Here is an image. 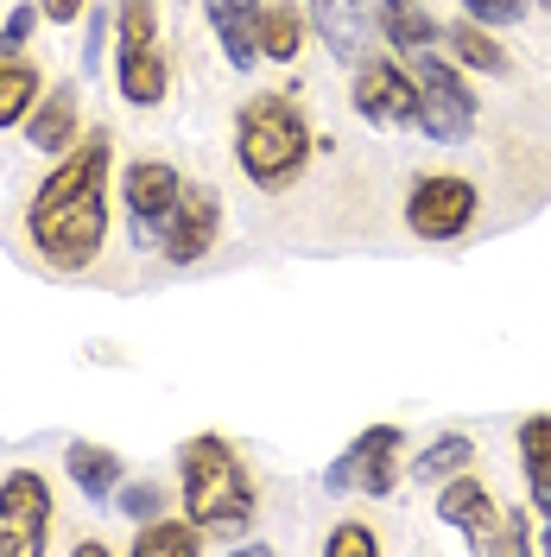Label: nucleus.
Segmentation results:
<instances>
[{
  "mask_svg": "<svg viewBox=\"0 0 551 557\" xmlns=\"http://www.w3.org/2000/svg\"><path fill=\"white\" fill-rule=\"evenodd\" d=\"M235 152H242V172L254 184H285L310 152L305 114L285 96H254L242 108V121H235Z\"/></svg>",
  "mask_w": 551,
  "mask_h": 557,
  "instance_id": "2",
  "label": "nucleus"
},
{
  "mask_svg": "<svg viewBox=\"0 0 551 557\" xmlns=\"http://www.w3.org/2000/svg\"><path fill=\"white\" fill-rule=\"evenodd\" d=\"M375 26L387 33V45H400V51H425V45L438 38L431 13H425V7H413V0H380V7H375Z\"/></svg>",
  "mask_w": 551,
  "mask_h": 557,
  "instance_id": "16",
  "label": "nucleus"
},
{
  "mask_svg": "<svg viewBox=\"0 0 551 557\" xmlns=\"http://www.w3.org/2000/svg\"><path fill=\"white\" fill-rule=\"evenodd\" d=\"M159 500H166V494H159L152 482H134V487H121V513H134L139 525H146L152 513H159Z\"/></svg>",
  "mask_w": 551,
  "mask_h": 557,
  "instance_id": "26",
  "label": "nucleus"
},
{
  "mask_svg": "<svg viewBox=\"0 0 551 557\" xmlns=\"http://www.w3.org/2000/svg\"><path fill=\"white\" fill-rule=\"evenodd\" d=\"M519 462H526L539 513H551V418H526L519 424Z\"/></svg>",
  "mask_w": 551,
  "mask_h": 557,
  "instance_id": "18",
  "label": "nucleus"
},
{
  "mask_svg": "<svg viewBox=\"0 0 551 557\" xmlns=\"http://www.w3.org/2000/svg\"><path fill=\"white\" fill-rule=\"evenodd\" d=\"M323 552H330V557H375L380 545H375V532H368V525H336Z\"/></svg>",
  "mask_w": 551,
  "mask_h": 557,
  "instance_id": "25",
  "label": "nucleus"
},
{
  "mask_svg": "<svg viewBox=\"0 0 551 557\" xmlns=\"http://www.w3.org/2000/svg\"><path fill=\"white\" fill-rule=\"evenodd\" d=\"M184 513L197 525H242L254 513V482L222 437L184 444Z\"/></svg>",
  "mask_w": 551,
  "mask_h": 557,
  "instance_id": "3",
  "label": "nucleus"
},
{
  "mask_svg": "<svg viewBox=\"0 0 551 557\" xmlns=\"http://www.w3.org/2000/svg\"><path fill=\"white\" fill-rule=\"evenodd\" d=\"M418 242H456L469 222H476V184L469 177H425L406 203Z\"/></svg>",
  "mask_w": 551,
  "mask_h": 557,
  "instance_id": "6",
  "label": "nucleus"
},
{
  "mask_svg": "<svg viewBox=\"0 0 551 557\" xmlns=\"http://www.w3.org/2000/svg\"><path fill=\"white\" fill-rule=\"evenodd\" d=\"M26 139L38 152H70V139H76V89H51L45 108L26 114Z\"/></svg>",
  "mask_w": 551,
  "mask_h": 557,
  "instance_id": "14",
  "label": "nucleus"
},
{
  "mask_svg": "<svg viewBox=\"0 0 551 557\" xmlns=\"http://www.w3.org/2000/svg\"><path fill=\"white\" fill-rule=\"evenodd\" d=\"M38 108V70L20 64L13 51H0V127H20Z\"/></svg>",
  "mask_w": 551,
  "mask_h": 557,
  "instance_id": "19",
  "label": "nucleus"
},
{
  "mask_svg": "<svg viewBox=\"0 0 551 557\" xmlns=\"http://www.w3.org/2000/svg\"><path fill=\"white\" fill-rule=\"evenodd\" d=\"M121 96L134 108H152L166 96V58L152 45H121Z\"/></svg>",
  "mask_w": 551,
  "mask_h": 557,
  "instance_id": "15",
  "label": "nucleus"
},
{
  "mask_svg": "<svg viewBox=\"0 0 551 557\" xmlns=\"http://www.w3.org/2000/svg\"><path fill=\"white\" fill-rule=\"evenodd\" d=\"M152 26H159L152 0H121V45H152Z\"/></svg>",
  "mask_w": 551,
  "mask_h": 557,
  "instance_id": "24",
  "label": "nucleus"
},
{
  "mask_svg": "<svg viewBox=\"0 0 551 557\" xmlns=\"http://www.w3.org/2000/svg\"><path fill=\"white\" fill-rule=\"evenodd\" d=\"M216 228H222V197L209 184H191L172 209V228H166V260L172 267H197L216 247Z\"/></svg>",
  "mask_w": 551,
  "mask_h": 557,
  "instance_id": "7",
  "label": "nucleus"
},
{
  "mask_svg": "<svg viewBox=\"0 0 551 557\" xmlns=\"http://www.w3.org/2000/svg\"><path fill=\"white\" fill-rule=\"evenodd\" d=\"M355 108H362L375 127H393V121H400V127L413 121L418 127V83L400 64H387V58H380V64H362V76H355Z\"/></svg>",
  "mask_w": 551,
  "mask_h": 557,
  "instance_id": "9",
  "label": "nucleus"
},
{
  "mask_svg": "<svg viewBox=\"0 0 551 557\" xmlns=\"http://www.w3.org/2000/svg\"><path fill=\"white\" fill-rule=\"evenodd\" d=\"M51 539V487L33 469L0 482V557H38Z\"/></svg>",
  "mask_w": 551,
  "mask_h": 557,
  "instance_id": "4",
  "label": "nucleus"
},
{
  "mask_svg": "<svg viewBox=\"0 0 551 557\" xmlns=\"http://www.w3.org/2000/svg\"><path fill=\"white\" fill-rule=\"evenodd\" d=\"M209 26H216V38H222V51H229V64H254L260 58V38H254V0H204Z\"/></svg>",
  "mask_w": 551,
  "mask_h": 557,
  "instance_id": "13",
  "label": "nucleus"
},
{
  "mask_svg": "<svg viewBox=\"0 0 551 557\" xmlns=\"http://www.w3.org/2000/svg\"><path fill=\"white\" fill-rule=\"evenodd\" d=\"M33 13H38V7H20V13L7 20V38H0V51H20V38L33 33Z\"/></svg>",
  "mask_w": 551,
  "mask_h": 557,
  "instance_id": "28",
  "label": "nucleus"
},
{
  "mask_svg": "<svg viewBox=\"0 0 551 557\" xmlns=\"http://www.w3.org/2000/svg\"><path fill=\"white\" fill-rule=\"evenodd\" d=\"M450 51H456L463 64H476V70H501L507 64V51H501L482 26H450Z\"/></svg>",
  "mask_w": 551,
  "mask_h": 557,
  "instance_id": "22",
  "label": "nucleus"
},
{
  "mask_svg": "<svg viewBox=\"0 0 551 557\" xmlns=\"http://www.w3.org/2000/svg\"><path fill=\"white\" fill-rule=\"evenodd\" d=\"M546 7H551V0H546Z\"/></svg>",
  "mask_w": 551,
  "mask_h": 557,
  "instance_id": "30",
  "label": "nucleus"
},
{
  "mask_svg": "<svg viewBox=\"0 0 551 557\" xmlns=\"http://www.w3.org/2000/svg\"><path fill=\"white\" fill-rule=\"evenodd\" d=\"M177 197H184V184H177L172 165L139 159L134 172H127V209H134V235H139V242H166Z\"/></svg>",
  "mask_w": 551,
  "mask_h": 557,
  "instance_id": "8",
  "label": "nucleus"
},
{
  "mask_svg": "<svg viewBox=\"0 0 551 557\" xmlns=\"http://www.w3.org/2000/svg\"><path fill=\"white\" fill-rule=\"evenodd\" d=\"M418 127L431 139H469L476 127V102H469V89H463V76L438 58H425L418 64Z\"/></svg>",
  "mask_w": 551,
  "mask_h": 557,
  "instance_id": "5",
  "label": "nucleus"
},
{
  "mask_svg": "<svg viewBox=\"0 0 551 557\" xmlns=\"http://www.w3.org/2000/svg\"><path fill=\"white\" fill-rule=\"evenodd\" d=\"M70 482L83 487L89 500H102V494H114L121 487V456L102 450V444H70Z\"/></svg>",
  "mask_w": 551,
  "mask_h": 557,
  "instance_id": "17",
  "label": "nucleus"
},
{
  "mask_svg": "<svg viewBox=\"0 0 551 557\" xmlns=\"http://www.w3.org/2000/svg\"><path fill=\"white\" fill-rule=\"evenodd\" d=\"M438 513H444V525H456V532H469V539H482V545H494V532H501V507L488 500L482 482H450L444 500H438Z\"/></svg>",
  "mask_w": 551,
  "mask_h": 557,
  "instance_id": "11",
  "label": "nucleus"
},
{
  "mask_svg": "<svg viewBox=\"0 0 551 557\" xmlns=\"http://www.w3.org/2000/svg\"><path fill=\"white\" fill-rule=\"evenodd\" d=\"M400 482V431L393 424H375L348 444L343 469L330 475V487H362V494H387Z\"/></svg>",
  "mask_w": 551,
  "mask_h": 557,
  "instance_id": "10",
  "label": "nucleus"
},
{
  "mask_svg": "<svg viewBox=\"0 0 551 557\" xmlns=\"http://www.w3.org/2000/svg\"><path fill=\"white\" fill-rule=\"evenodd\" d=\"M197 552V520H146L134 539V557H191Z\"/></svg>",
  "mask_w": 551,
  "mask_h": 557,
  "instance_id": "21",
  "label": "nucleus"
},
{
  "mask_svg": "<svg viewBox=\"0 0 551 557\" xmlns=\"http://www.w3.org/2000/svg\"><path fill=\"white\" fill-rule=\"evenodd\" d=\"M469 456H476V450H469V437H444V444H431V450L418 456L413 469L425 475V482H444V475H456Z\"/></svg>",
  "mask_w": 551,
  "mask_h": 557,
  "instance_id": "23",
  "label": "nucleus"
},
{
  "mask_svg": "<svg viewBox=\"0 0 551 557\" xmlns=\"http://www.w3.org/2000/svg\"><path fill=\"white\" fill-rule=\"evenodd\" d=\"M83 7H89V0H38V13H45L51 26H70V20H76Z\"/></svg>",
  "mask_w": 551,
  "mask_h": 557,
  "instance_id": "29",
  "label": "nucleus"
},
{
  "mask_svg": "<svg viewBox=\"0 0 551 557\" xmlns=\"http://www.w3.org/2000/svg\"><path fill=\"white\" fill-rule=\"evenodd\" d=\"M26 235H33L38 260L58 273L96 267L108 242V134L70 146V159L38 184L33 209H26Z\"/></svg>",
  "mask_w": 551,
  "mask_h": 557,
  "instance_id": "1",
  "label": "nucleus"
},
{
  "mask_svg": "<svg viewBox=\"0 0 551 557\" xmlns=\"http://www.w3.org/2000/svg\"><path fill=\"white\" fill-rule=\"evenodd\" d=\"M254 38H260V58H298V45H305V20L292 13V7H260L254 13Z\"/></svg>",
  "mask_w": 551,
  "mask_h": 557,
  "instance_id": "20",
  "label": "nucleus"
},
{
  "mask_svg": "<svg viewBox=\"0 0 551 557\" xmlns=\"http://www.w3.org/2000/svg\"><path fill=\"white\" fill-rule=\"evenodd\" d=\"M310 26L323 33V45L336 51V58H362V45H368V13H362V0H310Z\"/></svg>",
  "mask_w": 551,
  "mask_h": 557,
  "instance_id": "12",
  "label": "nucleus"
},
{
  "mask_svg": "<svg viewBox=\"0 0 551 557\" xmlns=\"http://www.w3.org/2000/svg\"><path fill=\"white\" fill-rule=\"evenodd\" d=\"M463 7H469L476 20H501V26H507V20H519V13H526V0H463Z\"/></svg>",
  "mask_w": 551,
  "mask_h": 557,
  "instance_id": "27",
  "label": "nucleus"
}]
</instances>
